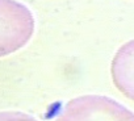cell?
Wrapping results in <instances>:
<instances>
[{
	"mask_svg": "<svg viewBox=\"0 0 134 121\" xmlns=\"http://www.w3.org/2000/svg\"><path fill=\"white\" fill-rule=\"evenodd\" d=\"M34 16L17 0H0V57L24 47L34 33Z\"/></svg>",
	"mask_w": 134,
	"mask_h": 121,
	"instance_id": "1",
	"label": "cell"
},
{
	"mask_svg": "<svg viewBox=\"0 0 134 121\" xmlns=\"http://www.w3.org/2000/svg\"><path fill=\"white\" fill-rule=\"evenodd\" d=\"M55 121H134V112L112 97L84 95L70 100Z\"/></svg>",
	"mask_w": 134,
	"mask_h": 121,
	"instance_id": "2",
	"label": "cell"
},
{
	"mask_svg": "<svg viewBox=\"0 0 134 121\" xmlns=\"http://www.w3.org/2000/svg\"><path fill=\"white\" fill-rule=\"evenodd\" d=\"M110 74L116 88L134 101V40L127 41L117 50L112 60Z\"/></svg>",
	"mask_w": 134,
	"mask_h": 121,
	"instance_id": "3",
	"label": "cell"
},
{
	"mask_svg": "<svg viewBox=\"0 0 134 121\" xmlns=\"http://www.w3.org/2000/svg\"><path fill=\"white\" fill-rule=\"evenodd\" d=\"M0 121H37V120L24 112L4 111L0 112Z\"/></svg>",
	"mask_w": 134,
	"mask_h": 121,
	"instance_id": "4",
	"label": "cell"
}]
</instances>
